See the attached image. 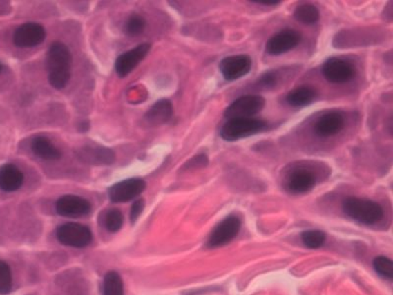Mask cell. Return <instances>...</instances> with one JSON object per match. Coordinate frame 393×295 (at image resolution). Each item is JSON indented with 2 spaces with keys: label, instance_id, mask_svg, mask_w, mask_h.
Returning a JSON list of instances; mask_svg holds the SVG:
<instances>
[{
  "label": "cell",
  "instance_id": "obj_1",
  "mask_svg": "<svg viewBox=\"0 0 393 295\" xmlns=\"http://www.w3.org/2000/svg\"><path fill=\"white\" fill-rule=\"evenodd\" d=\"M72 55L68 46L60 41H55L50 46L46 57L48 81L53 88L64 89L71 77Z\"/></svg>",
  "mask_w": 393,
  "mask_h": 295
},
{
  "label": "cell",
  "instance_id": "obj_18",
  "mask_svg": "<svg viewBox=\"0 0 393 295\" xmlns=\"http://www.w3.org/2000/svg\"><path fill=\"white\" fill-rule=\"evenodd\" d=\"M173 115V108L171 101L166 99H160L150 111L146 113L145 118L148 124L160 125L171 120Z\"/></svg>",
  "mask_w": 393,
  "mask_h": 295
},
{
  "label": "cell",
  "instance_id": "obj_31",
  "mask_svg": "<svg viewBox=\"0 0 393 295\" xmlns=\"http://www.w3.org/2000/svg\"><path fill=\"white\" fill-rule=\"evenodd\" d=\"M253 3L262 4V6H273L281 3L279 0H251Z\"/></svg>",
  "mask_w": 393,
  "mask_h": 295
},
{
  "label": "cell",
  "instance_id": "obj_22",
  "mask_svg": "<svg viewBox=\"0 0 393 295\" xmlns=\"http://www.w3.org/2000/svg\"><path fill=\"white\" fill-rule=\"evenodd\" d=\"M104 295H124L122 278L116 272H109L104 278Z\"/></svg>",
  "mask_w": 393,
  "mask_h": 295
},
{
  "label": "cell",
  "instance_id": "obj_6",
  "mask_svg": "<svg viewBox=\"0 0 393 295\" xmlns=\"http://www.w3.org/2000/svg\"><path fill=\"white\" fill-rule=\"evenodd\" d=\"M322 71L324 77L334 84L347 83L355 76L354 66L338 57L329 58L323 65Z\"/></svg>",
  "mask_w": 393,
  "mask_h": 295
},
{
  "label": "cell",
  "instance_id": "obj_14",
  "mask_svg": "<svg viewBox=\"0 0 393 295\" xmlns=\"http://www.w3.org/2000/svg\"><path fill=\"white\" fill-rule=\"evenodd\" d=\"M315 174L306 169H299L293 171L286 181V188L288 191L300 194L311 191L316 185Z\"/></svg>",
  "mask_w": 393,
  "mask_h": 295
},
{
  "label": "cell",
  "instance_id": "obj_4",
  "mask_svg": "<svg viewBox=\"0 0 393 295\" xmlns=\"http://www.w3.org/2000/svg\"><path fill=\"white\" fill-rule=\"evenodd\" d=\"M266 101L264 97L257 95H247L235 99L224 111V117L227 120L236 118H253L264 109Z\"/></svg>",
  "mask_w": 393,
  "mask_h": 295
},
{
  "label": "cell",
  "instance_id": "obj_25",
  "mask_svg": "<svg viewBox=\"0 0 393 295\" xmlns=\"http://www.w3.org/2000/svg\"><path fill=\"white\" fill-rule=\"evenodd\" d=\"M373 265L376 273L380 274L383 278L392 280L393 263L392 260L385 256L376 257L374 258Z\"/></svg>",
  "mask_w": 393,
  "mask_h": 295
},
{
  "label": "cell",
  "instance_id": "obj_12",
  "mask_svg": "<svg viewBox=\"0 0 393 295\" xmlns=\"http://www.w3.org/2000/svg\"><path fill=\"white\" fill-rule=\"evenodd\" d=\"M151 50V44L143 43L136 48L122 53L115 62V71L119 77H126L128 74L136 68L137 65L148 55Z\"/></svg>",
  "mask_w": 393,
  "mask_h": 295
},
{
  "label": "cell",
  "instance_id": "obj_34",
  "mask_svg": "<svg viewBox=\"0 0 393 295\" xmlns=\"http://www.w3.org/2000/svg\"><path fill=\"white\" fill-rule=\"evenodd\" d=\"M1 70H2V65L1 64H0V72H1Z\"/></svg>",
  "mask_w": 393,
  "mask_h": 295
},
{
  "label": "cell",
  "instance_id": "obj_2",
  "mask_svg": "<svg viewBox=\"0 0 393 295\" xmlns=\"http://www.w3.org/2000/svg\"><path fill=\"white\" fill-rule=\"evenodd\" d=\"M343 212L360 224L374 225L383 217V210L380 204L372 200L349 197L344 200Z\"/></svg>",
  "mask_w": 393,
  "mask_h": 295
},
{
  "label": "cell",
  "instance_id": "obj_27",
  "mask_svg": "<svg viewBox=\"0 0 393 295\" xmlns=\"http://www.w3.org/2000/svg\"><path fill=\"white\" fill-rule=\"evenodd\" d=\"M123 225V215L117 209L108 211L106 217V227L109 231L116 232L119 231Z\"/></svg>",
  "mask_w": 393,
  "mask_h": 295
},
{
  "label": "cell",
  "instance_id": "obj_30",
  "mask_svg": "<svg viewBox=\"0 0 393 295\" xmlns=\"http://www.w3.org/2000/svg\"><path fill=\"white\" fill-rule=\"evenodd\" d=\"M209 164V159L206 155H196V157L193 158L192 160H190L187 164H185V166L187 169H198V167H204L208 166Z\"/></svg>",
  "mask_w": 393,
  "mask_h": 295
},
{
  "label": "cell",
  "instance_id": "obj_29",
  "mask_svg": "<svg viewBox=\"0 0 393 295\" xmlns=\"http://www.w3.org/2000/svg\"><path fill=\"white\" fill-rule=\"evenodd\" d=\"M144 208H145L144 199L136 200L134 202L133 205L131 207V212H130V220H131L133 224L137 222L141 213H143Z\"/></svg>",
  "mask_w": 393,
  "mask_h": 295
},
{
  "label": "cell",
  "instance_id": "obj_28",
  "mask_svg": "<svg viewBox=\"0 0 393 295\" xmlns=\"http://www.w3.org/2000/svg\"><path fill=\"white\" fill-rule=\"evenodd\" d=\"M280 75L279 70L267 72V73L262 74V77L259 79L260 86L267 88V89H273L280 80Z\"/></svg>",
  "mask_w": 393,
  "mask_h": 295
},
{
  "label": "cell",
  "instance_id": "obj_3",
  "mask_svg": "<svg viewBox=\"0 0 393 295\" xmlns=\"http://www.w3.org/2000/svg\"><path fill=\"white\" fill-rule=\"evenodd\" d=\"M267 126L266 122L256 118L229 120L220 129V136L225 141L240 140L264 131Z\"/></svg>",
  "mask_w": 393,
  "mask_h": 295
},
{
  "label": "cell",
  "instance_id": "obj_10",
  "mask_svg": "<svg viewBox=\"0 0 393 295\" xmlns=\"http://www.w3.org/2000/svg\"><path fill=\"white\" fill-rule=\"evenodd\" d=\"M301 34L296 30L285 29L267 41L266 52L271 55H280L296 48L301 41Z\"/></svg>",
  "mask_w": 393,
  "mask_h": 295
},
{
  "label": "cell",
  "instance_id": "obj_7",
  "mask_svg": "<svg viewBox=\"0 0 393 295\" xmlns=\"http://www.w3.org/2000/svg\"><path fill=\"white\" fill-rule=\"evenodd\" d=\"M241 229V220L235 216H229L216 225L209 236L208 245L211 248L220 247L233 240Z\"/></svg>",
  "mask_w": 393,
  "mask_h": 295
},
{
  "label": "cell",
  "instance_id": "obj_32",
  "mask_svg": "<svg viewBox=\"0 0 393 295\" xmlns=\"http://www.w3.org/2000/svg\"><path fill=\"white\" fill-rule=\"evenodd\" d=\"M392 2H390V4H388V6L387 7H385V12H383V14H385V20H388L390 21V22H392Z\"/></svg>",
  "mask_w": 393,
  "mask_h": 295
},
{
  "label": "cell",
  "instance_id": "obj_5",
  "mask_svg": "<svg viewBox=\"0 0 393 295\" xmlns=\"http://www.w3.org/2000/svg\"><path fill=\"white\" fill-rule=\"evenodd\" d=\"M58 241L70 247L84 248L93 240L92 231L85 225L68 222L60 225L57 231Z\"/></svg>",
  "mask_w": 393,
  "mask_h": 295
},
{
  "label": "cell",
  "instance_id": "obj_21",
  "mask_svg": "<svg viewBox=\"0 0 393 295\" xmlns=\"http://www.w3.org/2000/svg\"><path fill=\"white\" fill-rule=\"evenodd\" d=\"M295 19L304 24H315L320 20V11L315 6L311 4H302L295 9Z\"/></svg>",
  "mask_w": 393,
  "mask_h": 295
},
{
  "label": "cell",
  "instance_id": "obj_13",
  "mask_svg": "<svg viewBox=\"0 0 393 295\" xmlns=\"http://www.w3.org/2000/svg\"><path fill=\"white\" fill-rule=\"evenodd\" d=\"M57 212L58 215L66 218H79L89 215L92 206L88 200L76 195H64L57 200Z\"/></svg>",
  "mask_w": 393,
  "mask_h": 295
},
{
  "label": "cell",
  "instance_id": "obj_9",
  "mask_svg": "<svg viewBox=\"0 0 393 295\" xmlns=\"http://www.w3.org/2000/svg\"><path fill=\"white\" fill-rule=\"evenodd\" d=\"M252 68V58L247 55H231L223 58L220 64V70L227 81L238 80L247 75Z\"/></svg>",
  "mask_w": 393,
  "mask_h": 295
},
{
  "label": "cell",
  "instance_id": "obj_17",
  "mask_svg": "<svg viewBox=\"0 0 393 295\" xmlns=\"http://www.w3.org/2000/svg\"><path fill=\"white\" fill-rule=\"evenodd\" d=\"M31 148L32 153L44 161H57L61 158V152L46 137H35Z\"/></svg>",
  "mask_w": 393,
  "mask_h": 295
},
{
  "label": "cell",
  "instance_id": "obj_8",
  "mask_svg": "<svg viewBox=\"0 0 393 295\" xmlns=\"http://www.w3.org/2000/svg\"><path fill=\"white\" fill-rule=\"evenodd\" d=\"M146 187L145 181L141 178L120 181L109 188V198L113 203H126L138 197L146 189Z\"/></svg>",
  "mask_w": 393,
  "mask_h": 295
},
{
  "label": "cell",
  "instance_id": "obj_20",
  "mask_svg": "<svg viewBox=\"0 0 393 295\" xmlns=\"http://www.w3.org/2000/svg\"><path fill=\"white\" fill-rule=\"evenodd\" d=\"M81 155H83L86 161L95 164H113L115 159L113 151L104 147L86 148L84 149Z\"/></svg>",
  "mask_w": 393,
  "mask_h": 295
},
{
  "label": "cell",
  "instance_id": "obj_33",
  "mask_svg": "<svg viewBox=\"0 0 393 295\" xmlns=\"http://www.w3.org/2000/svg\"><path fill=\"white\" fill-rule=\"evenodd\" d=\"M90 129V124L89 122H82L81 123V127H79V129L81 130V131H87L88 129Z\"/></svg>",
  "mask_w": 393,
  "mask_h": 295
},
{
  "label": "cell",
  "instance_id": "obj_23",
  "mask_svg": "<svg viewBox=\"0 0 393 295\" xmlns=\"http://www.w3.org/2000/svg\"><path fill=\"white\" fill-rule=\"evenodd\" d=\"M301 238L305 246L311 249H318L320 246L324 245L325 234V232L320 231H307L302 234Z\"/></svg>",
  "mask_w": 393,
  "mask_h": 295
},
{
  "label": "cell",
  "instance_id": "obj_26",
  "mask_svg": "<svg viewBox=\"0 0 393 295\" xmlns=\"http://www.w3.org/2000/svg\"><path fill=\"white\" fill-rule=\"evenodd\" d=\"M146 28V20L138 14H134L128 19L125 30L129 36L136 37L141 35Z\"/></svg>",
  "mask_w": 393,
  "mask_h": 295
},
{
  "label": "cell",
  "instance_id": "obj_19",
  "mask_svg": "<svg viewBox=\"0 0 393 295\" xmlns=\"http://www.w3.org/2000/svg\"><path fill=\"white\" fill-rule=\"evenodd\" d=\"M316 97H317V91L310 86H302L288 93L286 101L289 106L299 108V106H309L315 101Z\"/></svg>",
  "mask_w": 393,
  "mask_h": 295
},
{
  "label": "cell",
  "instance_id": "obj_24",
  "mask_svg": "<svg viewBox=\"0 0 393 295\" xmlns=\"http://www.w3.org/2000/svg\"><path fill=\"white\" fill-rule=\"evenodd\" d=\"M12 289L11 269L6 262L0 260V294H8Z\"/></svg>",
  "mask_w": 393,
  "mask_h": 295
},
{
  "label": "cell",
  "instance_id": "obj_16",
  "mask_svg": "<svg viewBox=\"0 0 393 295\" xmlns=\"http://www.w3.org/2000/svg\"><path fill=\"white\" fill-rule=\"evenodd\" d=\"M344 127V117L339 113H329L318 120L315 131L320 137H332L338 134Z\"/></svg>",
  "mask_w": 393,
  "mask_h": 295
},
{
  "label": "cell",
  "instance_id": "obj_15",
  "mask_svg": "<svg viewBox=\"0 0 393 295\" xmlns=\"http://www.w3.org/2000/svg\"><path fill=\"white\" fill-rule=\"evenodd\" d=\"M24 183V174L12 164L0 167V188L6 192L17 191Z\"/></svg>",
  "mask_w": 393,
  "mask_h": 295
},
{
  "label": "cell",
  "instance_id": "obj_11",
  "mask_svg": "<svg viewBox=\"0 0 393 295\" xmlns=\"http://www.w3.org/2000/svg\"><path fill=\"white\" fill-rule=\"evenodd\" d=\"M45 28L38 23H26L21 25L14 32L13 41L19 48H32L41 45L45 41Z\"/></svg>",
  "mask_w": 393,
  "mask_h": 295
}]
</instances>
